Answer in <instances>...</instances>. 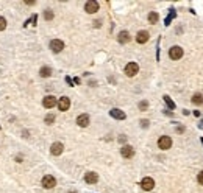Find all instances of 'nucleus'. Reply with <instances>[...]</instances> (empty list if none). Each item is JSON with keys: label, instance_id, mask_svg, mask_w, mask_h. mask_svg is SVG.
<instances>
[{"label": "nucleus", "instance_id": "1", "mask_svg": "<svg viewBox=\"0 0 203 193\" xmlns=\"http://www.w3.org/2000/svg\"><path fill=\"white\" fill-rule=\"evenodd\" d=\"M183 48L181 47H178V45H173L170 50H169V56H170V59H173V61H177V59H180L181 56H183Z\"/></svg>", "mask_w": 203, "mask_h": 193}, {"label": "nucleus", "instance_id": "2", "mask_svg": "<svg viewBox=\"0 0 203 193\" xmlns=\"http://www.w3.org/2000/svg\"><path fill=\"white\" fill-rule=\"evenodd\" d=\"M41 182H42V187H44V188H53V187L56 185V179L53 177L52 174H45Z\"/></svg>", "mask_w": 203, "mask_h": 193}, {"label": "nucleus", "instance_id": "3", "mask_svg": "<svg viewBox=\"0 0 203 193\" xmlns=\"http://www.w3.org/2000/svg\"><path fill=\"white\" fill-rule=\"evenodd\" d=\"M138 72H139V65L136 62H128L125 65V75L127 76H134Z\"/></svg>", "mask_w": 203, "mask_h": 193}, {"label": "nucleus", "instance_id": "4", "mask_svg": "<svg viewBox=\"0 0 203 193\" xmlns=\"http://www.w3.org/2000/svg\"><path fill=\"white\" fill-rule=\"evenodd\" d=\"M158 146L161 149H169L172 146V139H170L169 135H161L159 140H158Z\"/></svg>", "mask_w": 203, "mask_h": 193}, {"label": "nucleus", "instance_id": "5", "mask_svg": "<svg viewBox=\"0 0 203 193\" xmlns=\"http://www.w3.org/2000/svg\"><path fill=\"white\" fill-rule=\"evenodd\" d=\"M85 11L89 12V14H94V12L99 11V2H96V0H89V2H86L85 5Z\"/></svg>", "mask_w": 203, "mask_h": 193}, {"label": "nucleus", "instance_id": "6", "mask_svg": "<svg viewBox=\"0 0 203 193\" xmlns=\"http://www.w3.org/2000/svg\"><path fill=\"white\" fill-rule=\"evenodd\" d=\"M56 104H58L60 111H67V109L71 107V100L67 98V96H61V98L56 101Z\"/></svg>", "mask_w": 203, "mask_h": 193}, {"label": "nucleus", "instance_id": "7", "mask_svg": "<svg viewBox=\"0 0 203 193\" xmlns=\"http://www.w3.org/2000/svg\"><path fill=\"white\" fill-rule=\"evenodd\" d=\"M141 187L144 188V190H147V191H150V190H153V187H155V181L152 177H144L142 181H141Z\"/></svg>", "mask_w": 203, "mask_h": 193}, {"label": "nucleus", "instance_id": "8", "mask_svg": "<svg viewBox=\"0 0 203 193\" xmlns=\"http://www.w3.org/2000/svg\"><path fill=\"white\" fill-rule=\"evenodd\" d=\"M50 48H52V51L60 53L64 48V42H63V40H60V39H53L52 42H50Z\"/></svg>", "mask_w": 203, "mask_h": 193}, {"label": "nucleus", "instance_id": "9", "mask_svg": "<svg viewBox=\"0 0 203 193\" xmlns=\"http://www.w3.org/2000/svg\"><path fill=\"white\" fill-rule=\"evenodd\" d=\"M63 149H64L63 143L61 142H55V143H52V146H50V153L53 156H60L63 153Z\"/></svg>", "mask_w": 203, "mask_h": 193}, {"label": "nucleus", "instance_id": "10", "mask_svg": "<svg viewBox=\"0 0 203 193\" xmlns=\"http://www.w3.org/2000/svg\"><path fill=\"white\" fill-rule=\"evenodd\" d=\"M120 154L122 156H124V157H133L134 156V149H133V146L131 145H124V146H122L120 148Z\"/></svg>", "mask_w": 203, "mask_h": 193}, {"label": "nucleus", "instance_id": "11", "mask_svg": "<svg viewBox=\"0 0 203 193\" xmlns=\"http://www.w3.org/2000/svg\"><path fill=\"white\" fill-rule=\"evenodd\" d=\"M56 104V98L53 95H47V96H44V100H42V106L44 107H47V109H50V107H53Z\"/></svg>", "mask_w": 203, "mask_h": 193}, {"label": "nucleus", "instance_id": "12", "mask_svg": "<svg viewBox=\"0 0 203 193\" xmlns=\"http://www.w3.org/2000/svg\"><path fill=\"white\" fill-rule=\"evenodd\" d=\"M77 125L81 126V128H86L89 125V115L88 114H81L77 117Z\"/></svg>", "mask_w": 203, "mask_h": 193}, {"label": "nucleus", "instance_id": "13", "mask_svg": "<svg viewBox=\"0 0 203 193\" xmlns=\"http://www.w3.org/2000/svg\"><path fill=\"white\" fill-rule=\"evenodd\" d=\"M110 115L113 117V118H116V120H125V112L124 111H120V109H117V107H114V109H111L110 111Z\"/></svg>", "mask_w": 203, "mask_h": 193}, {"label": "nucleus", "instance_id": "14", "mask_svg": "<svg viewBox=\"0 0 203 193\" xmlns=\"http://www.w3.org/2000/svg\"><path fill=\"white\" fill-rule=\"evenodd\" d=\"M85 181H86L88 184H96V182L99 181V174L94 173V171H89V173L85 174Z\"/></svg>", "mask_w": 203, "mask_h": 193}, {"label": "nucleus", "instance_id": "15", "mask_svg": "<svg viewBox=\"0 0 203 193\" xmlns=\"http://www.w3.org/2000/svg\"><path fill=\"white\" fill-rule=\"evenodd\" d=\"M148 37H150V34H148V31H139L138 33V36H136V42L138 44H145L147 40H148Z\"/></svg>", "mask_w": 203, "mask_h": 193}, {"label": "nucleus", "instance_id": "16", "mask_svg": "<svg viewBox=\"0 0 203 193\" xmlns=\"http://www.w3.org/2000/svg\"><path fill=\"white\" fill-rule=\"evenodd\" d=\"M130 39H131V36H130L128 31H120L119 36H117L119 44H127V42H130Z\"/></svg>", "mask_w": 203, "mask_h": 193}, {"label": "nucleus", "instance_id": "17", "mask_svg": "<svg viewBox=\"0 0 203 193\" xmlns=\"http://www.w3.org/2000/svg\"><path fill=\"white\" fill-rule=\"evenodd\" d=\"M39 75L42 76V78H47V76H50V75H52V68H50V67H42V68L39 70Z\"/></svg>", "mask_w": 203, "mask_h": 193}, {"label": "nucleus", "instance_id": "18", "mask_svg": "<svg viewBox=\"0 0 203 193\" xmlns=\"http://www.w3.org/2000/svg\"><path fill=\"white\" fill-rule=\"evenodd\" d=\"M192 103H194V104H201V103H203V95H201V93H195V95L192 96Z\"/></svg>", "mask_w": 203, "mask_h": 193}, {"label": "nucleus", "instance_id": "19", "mask_svg": "<svg viewBox=\"0 0 203 193\" xmlns=\"http://www.w3.org/2000/svg\"><path fill=\"white\" fill-rule=\"evenodd\" d=\"M158 19H159V16H158V12H155V11L148 14V22H150V23H156Z\"/></svg>", "mask_w": 203, "mask_h": 193}, {"label": "nucleus", "instance_id": "20", "mask_svg": "<svg viewBox=\"0 0 203 193\" xmlns=\"http://www.w3.org/2000/svg\"><path fill=\"white\" fill-rule=\"evenodd\" d=\"M44 19H45V20H52V19H53V11H52V9H45Z\"/></svg>", "mask_w": 203, "mask_h": 193}, {"label": "nucleus", "instance_id": "21", "mask_svg": "<svg viewBox=\"0 0 203 193\" xmlns=\"http://www.w3.org/2000/svg\"><path fill=\"white\" fill-rule=\"evenodd\" d=\"M164 101H166V104H167V106H169L170 109H175V103H173V101H172V100L169 98L167 95H164Z\"/></svg>", "mask_w": 203, "mask_h": 193}, {"label": "nucleus", "instance_id": "22", "mask_svg": "<svg viewBox=\"0 0 203 193\" xmlns=\"http://www.w3.org/2000/svg\"><path fill=\"white\" fill-rule=\"evenodd\" d=\"M6 28V19L5 17H0V31H3Z\"/></svg>", "mask_w": 203, "mask_h": 193}, {"label": "nucleus", "instance_id": "23", "mask_svg": "<svg viewBox=\"0 0 203 193\" xmlns=\"http://www.w3.org/2000/svg\"><path fill=\"white\" fill-rule=\"evenodd\" d=\"M172 17H175V9H170V14H169V16H167V19H166V25H169V23H170Z\"/></svg>", "mask_w": 203, "mask_h": 193}, {"label": "nucleus", "instance_id": "24", "mask_svg": "<svg viewBox=\"0 0 203 193\" xmlns=\"http://www.w3.org/2000/svg\"><path fill=\"white\" fill-rule=\"evenodd\" d=\"M53 121H55V115H52V114H50V115L45 117V123H47V125H52Z\"/></svg>", "mask_w": 203, "mask_h": 193}, {"label": "nucleus", "instance_id": "25", "mask_svg": "<svg viewBox=\"0 0 203 193\" xmlns=\"http://www.w3.org/2000/svg\"><path fill=\"white\" fill-rule=\"evenodd\" d=\"M147 107H148V101H141L139 103V109H141V111H145Z\"/></svg>", "mask_w": 203, "mask_h": 193}, {"label": "nucleus", "instance_id": "26", "mask_svg": "<svg viewBox=\"0 0 203 193\" xmlns=\"http://www.w3.org/2000/svg\"><path fill=\"white\" fill-rule=\"evenodd\" d=\"M197 181H198V184H200V185H203V171H200V173H198Z\"/></svg>", "mask_w": 203, "mask_h": 193}, {"label": "nucleus", "instance_id": "27", "mask_svg": "<svg viewBox=\"0 0 203 193\" xmlns=\"http://www.w3.org/2000/svg\"><path fill=\"white\" fill-rule=\"evenodd\" d=\"M141 126L142 128H147L148 126V120H141Z\"/></svg>", "mask_w": 203, "mask_h": 193}, {"label": "nucleus", "instance_id": "28", "mask_svg": "<svg viewBox=\"0 0 203 193\" xmlns=\"http://www.w3.org/2000/svg\"><path fill=\"white\" fill-rule=\"evenodd\" d=\"M66 81H67V82H69V86H72V84H74V82H72V79H71L69 76H67V78H66Z\"/></svg>", "mask_w": 203, "mask_h": 193}, {"label": "nucleus", "instance_id": "29", "mask_svg": "<svg viewBox=\"0 0 203 193\" xmlns=\"http://www.w3.org/2000/svg\"><path fill=\"white\" fill-rule=\"evenodd\" d=\"M69 193H77V191H69Z\"/></svg>", "mask_w": 203, "mask_h": 193}]
</instances>
